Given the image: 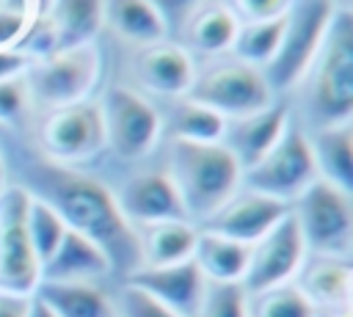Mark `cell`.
I'll return each mask as SVG.
<instances>
[{
	"instance_id": "obj_1",
	"label": "cell",
	"mask_w": 353,
	"mask_h": 317,
	"mask_svg": "<svg viewBox=\"0 0 353 317\" xmlns=\"http://www.w3.org/2000/svg\"><path fill=\"white\" fill-rule=\"evenodd\" d=\"M36 179L39 193H30L47 201L69 229L97 243L108 254L113 270H127L130 276L141 267L135 226L121 215L116 196L102 182L66 165H47L39 171Z\"/></svg>"
},
{
	"instance_id": "obj_2",
	"label": "cell",
	"mask_w": 353,
	"mask_h": 317,
	"mask_svg": "<svg viewBox=\"0 0 353 317\" xmlns=\"http://www.w3.org/2000/svg\"><path fill=\"white\" fill-rule=\"evenodd\" d=\"M168 176L182 198L188 221H207L243 185V168L223 143L174 141L168 146Z\"/></svg>"
},
{
	"instance_id": "obj_3",
	"label": "cell",
	"mask_w": 353,
	"mask_h": 317,
	"mask_svg": "<svg viewBox=\"0 0 353 317\" xmlns=\"http://www.w3.org/2000/svg\"><path fill=\"white\" fill-rule=\"evenodd\" d=\"M309 80V108L320 127L350 121L353 113V14L336 6L325 39L303 74Z\"/></svg>"
},
{
	"instance_id": "obj_4",
	"label": "cell",
	"mask_w": 353,
	"mask_h": 317,
	"mask_svg": "<svg viewBox=\"0 0 353 317\" xmlns=\"http://www.w3.org/2000/svg\"><path fill=\"white\" fill-rule=\"evenodd\" d=\"M292 218L301 229L306 254L350 259L353 245V204L350 193L325 179H314L292 204Z\"/></svg>"
},
{
	"instance_id": "obj_5",
	"label": "cell",
	"mask_w": 353,
	"mask_h": 317,
	"mask_svg": "<svg viewBox=\"0 0 353 317\" xmlns=\"http://www.w3.org/2000/svg\"><path fill=\"white\" fill-rule=\"evenodd\" d=\"M102 72V55L94 41L55 50L39 61H30L25 69V80L30 88V99L61 108L72 102L88 99Z\"/></svg>"
},
{
	"instance_id": "obj_6",
	"label": "cell",
	"mask_w": 353,
	"mask_h": 317,
	"mask_svg": "<svg viewBox=\"0 0 353 317\" xmlns=\"http://www.w3.org/2000/svg\"><path fill=\"white\" fill-rule=\"evenodd\" d=\"M334 11H336L334 0H295L290 6L281 44H279L273 61L262 69V74L273 91L290 88L298 80H303V74L309 72L323 39H325Z\"/></svg>"
},
{
	"instance_id": "obj_7",
	"label": "cell",
	"mask_w": 353,
	"mask_h": 317,
	"mask_svg": "<svg viewBox=\"0 0 353 317\" xmlns=\"http://www.w3.org/2000/svg\"><path fill=\"white\" fill-rule=\"evenodd\" d=\"M317 179L312 141L298 124H287L276 146L243 171V187L292 204Z\"/></svg>"
},
{
	"instance_id": "obj_8",
	"label": "cell",
	"mask_w": 353,
	"mask_h": 317,
	"mask_svg": "<svg viewBox=\"0 0 353 317\" xmlns=\"http://www.w3.org/2000/svg\"><path fill=\"white\" fill-rule=\"evenodd\" d=\"M185 96L221 113L223 119H240L268 108L273 102V88L268 85L262 69L243 61H226L196 74Z\"/></svg>"
},
{
	"instance_id": "obj_9",
	"label": "cell",
	"mask_w": 353,
	"mask_h": 317,
	"mask_svg": "<svg viewBox=\"0 0 353 317\" xmlns=\"http://www.w3.org/2000/svg\"><path fill=\"white\" fill-rule=\"evenodd\" d=\"M28 187L0 190V289L14 295H33L41 281V265L28 237Z\"/></svg>"
},
{
	"instance_id": "obj_10",
	"label": "cell",
	"mask_w": 353,
	"mask_h": 317,
	"mask_svg": "<svg viewBox=\"0 0 353 317\" xmlns=\"http://www.w3.org/2000/svg\"><path fill=\"white\" fill-rule=\"evenodd\" d=\"M99 108L105 121V141L119 157L138 160L157 146L163 132V116L138 91L116 85L105 94V102Z\"/></svg>"
},
{
	"instance_id": "obj_11",
	"label": "cell",
	"mask_w": 353,
	"mask_h": 317,
	"mask_svg": "<svg viewBox=\"0 0 353 317\" xmlns=\"http://www.w3.org/2000/svg\"><path fill=\"white\" fill-rule=\"evenodd\" d=\"M41 146L58 165L94 160L108 146L102 108L91 99L52 108L41 124Z\"/></svg>"
},
{
	"instance_id": "obj_12",
	"label": "cell",
	"mask_w": 353,
	"mask_h": 317,
	"mask_svg": "<svg viewBox=\"0 0 353 317\" xmlns=\"http://www.w3.org/2000/svg\"><path fill=\"white\" fill-rule=\"evenodd\" d=\"M303 259H306V245H303L301 229L290 209L270 232H265L251 245L248 267L243 276V289L254 295V292L295 281Z\"/></svg>"
},
{
	"instance_id": "obj_13",
	"label": "cell",
	"mask_w": 353,
	"mask_h": 317,
	"mask_svg": "<svg viewBox=\"0 0 353 317\" xmlns=\"http://www.w3.org/2000/svg\"><path fill=\"white\" fill-rule=\"evenodd\" d=\"M287 212H290L287 201L270 198V196L248 190V187H237V193L226 204H221L207 221H201V229L223 234V237L245 243V245H254Z\"/></svg>"
},
{
	"instance_id": "obj_14",
	"label": "cell",
	"mask_w": 353,
	"mask_h": 317,
	"mask_svg": "<svg viewBox=\"0 0 353 317\" xmlns=\"http://www.w3.org/2000/svg\"><path fill=\"white\" fill-rule=\"evenodd\" d=\"M116 204L132 226H146L157 221H188V212L168 171H141L130 176L119 190Z\"/></svg>"
},
{
	"instance_id": "obj_15",
	"label": "cell",
	"mask_w": 353,
	"mask_h": 317,
	"mask_svg": "<svg viewBox=\"0 0 353 317\" xmlns=\"http://www.w3.org/2000/svg\"><path fill=\"white\" fill-rule=\"evenodd\" d=\"M127 284H135L138 289L149 292L154 300H160L165 309H171L179 317H196L207 278L201 276L193 259H185L176 265L138 267L127 276Z\"/></svg>"
},
{
	"instance_id": "obj_16",
	"label": "cell",
	"mask_w": 353,
	"mask_h": 317,
	"mask_svg": "<svg viewBox=\"0 0 353 317\" xmlns=\"http://www.w3.org/2000/svg\"><path fill=\"white\" fill-rule=\"evenodd\" d=\"M290 124V108L284 102H270L268 108L240 116V119H226V130L221 143L232 152L237 165L245 171L254 163H259L281 138V132Z\"/></svg>"
},
{
	"instance_id": "obj_17",
	"label": "cell",
	"mask_w": 353,
	"mask_h": 317,
	"mask_svg": "<svg viewBox=\"0 0 353 317\" xmlns=\"http://www.w3.org/2000/svg\"><path fill=\"white\" fill-rule=\"evenodd\" d=\"M138 77L163 96H185L196 80V63L185 47L154 41L138 55Z\"/></svg>"
},
{
	"instance_id": "obj_18",
	"label": "cell",
	"mask_w": 353,
	"mask_h": 317,
	"mask_svg": "<svg viewBox=\"0 0 353 317\" xmlns=\"http://www.w3.org/2000/svg\"><path fill=\"white\" fill-rule=\"evenodd\" d=\"M110 270L108 254L85 234L66 226L58 248L41 265V281H97Z\"/></svg>"
},
{
	"instance_id": "obj_19",
	"label": "cell",
	"mask_w": 353,
	"mask_h": 317,
	"mask_svg": "<svg viewBox=\"0 0 353 317\" xmlns=\"http://www.w3.org/2000/svg\"><path fill=\"white\" fill-rule=\"evenodd\" d=\"M295 284L314 303V309L347 306L350 303V289H353L350 259L306 254V259H303V265L295 276Z\"/></svg>"
},
{
	"instance_id": "obj_20",
	"label": "cell",
	"mask_w": 353,
	"mask_h": 317,
	"mask_svg": "<svg viewBox=\"0 0 353 317\" xmlns=\"http://www.w3.org/2000/svg\"><path fill=\"white\" fill-rule=\"evenodd\" d=\"M199 229L190 221H157L135 226L141 267H160L193 259Z\"/></svg>"
},
{
	"instance_id": "obj_21",
	"label": "cell",
	"mask_w": 353,
	"mask_h": 317,
	"mask_svg": "<svg viewBox=\"0 0 353 317\" xmlns=\"http://www.w3.org/2000/svg\"><path fill=\"white\" fill-rule=\"evenodd\" d=\"M33 295L55 317H116L113 300L97 281H39Z\"/></svg>"
},
{
	"instance_id": "obj_22",
	"label": "cell",
	"mask_w": 353,
	"mask_h": 317,
	"mask_svg": "<svg viewBox=\"0 0 353 317\" xmlns=\"http://www.w3.org/2000/svg\"><path fill=\"white\" fill-rule=\"evenodd\" d=\"M248 254L251 245L229 240L215 232L199 229L196 234V248H193V262L199 265L201 276L215 284H243L245 267H248Z\"/></svg>"
},
{
	"instance_id": "obj_23",
	"label": "cell",
	"mask_w": 353,
	"mask_h": 317,
	"mask_svg": "<svg viewBox=\"0 0 353 317\" xmlns=\"http://www.w3.org/2000/svg\"><path fill=\"white\" fill-rule=\"evenodd\" d=\"M309 141L317 176L345 193H353V124L320 127Z\"/></svg>"
},
{
	"instance_id": "obj_24",
	"label": "cell",
	"mask_w": 353,
	"mask_h": 317,
	"mask_svg": "<svg viewBox=\"0 0 353 317\" xmlns=\"http://www.w3.org/2000/svg\"><path fill=\"white\" fill-rule=\"evenodd\" d=\"M102 19L113 25L119 36L138 44H154L165 39V22L149 6V0H102Z\"/></svg>"
},
{
	"instance_id": "obj_25",
	"label": "cell",
	"mask_w": 353,
	"mask_h": 317,
	"mask_svg": "<svg viewBox=\"0 0 353 317\" xmlns=\"http://www.w3.org/2000/svg\"><path fill=\"white\" fill-rule=\"evenodd\" d=\"M58 33V50L88 44L102 25V0H52L44 11Z\"/></svg>"
},
{
	"instance_id": "obj_26",
	"label": "cell",
	"mask_w": 353,
	"mask_h": 317,
	"mask_svg": "<svg viewBox=\"0 0 353 317\" xmlns=\"http://www.w3.org/2000/svg\"><path fill=\"white\" fill-rule=\"evenodd\" d=\"M163 127L171 130L174 141H190V143H221L226 119L188 96H176V102L168 110V119Z\"/></svg>"
},
{
	"instance_id": "obj_27",
	"label": "cell",
	"mask_w": 353,
	"mask_h": 317,
	"mask_svg": "<svg viewBox=\"0 0 353 317\" xmlns=\"http://www.w3.org/2000/svg\"><path fill=\"white\" fill-rule=\"evenodd\" d=\"M237 28H240V19L234 17L232 8H226V6H207V8H199L188 19L185 36H188L193 50H199L204 55H218V52L232 50Z\"/></svg>"
},
{
	"instance_id": "obj_28",
	"label": "cell",
	"mask_w": 353,
	"mask_h": 317,
	"mask_svg": "<svg viewBox=\"0 0 353 317\" xmlns=\"http://www.w3.org/2000/svg\"><path fill=\"white\" fill-rule=\"evenodd\" d=\"M284 25H287V14L276 17V19H262V22H240L237 36L232 41L237 61L256 66V69H265L281 44Z\"/></svg>"
},
{
	"instance_id": "obj_29",
	"label": "cell",
	"mask_w": 353,
	"mask_h": 317,
	"mask_svg": "<svg viewBox=\"0 0 353 317\" xmlns=\"http://www.w3.org/2000/svg\"><path fill=\"white\" fill-rule=\"evenodd\" d=\"M314 303L295 281L248 295V317H314Z\"/></svg>"
},
{
	"instance_id": "obj_30",
	"label": "cell",
	"mask_w": 353,
	"mask_h": 317,
	"mask_svg": "<svg viewBox=\"0 0 353 317\" xmlns=\"http://www.w3.org/2000/svg\"><path fill=\"white\" fill-rule=\"evenodd\" d=\"M63 232H66L63 218L47 201H41V198H36L30 193V201H28V237H30V245L36 251L39 265H44L50 259V254L58 248Z\"/></svg>"
},
{
	"instance_id": "obj_31",
	"label": "cell",
	"mask_w": 353,
	"mask_h": 317,
	"mask_svg": "<svg viewBox=\"0 0 353 317\" xmlns=\"http://www.w3.org/2000/svg\"><path fill=\"white\" fill-rule=\"evenodd\" d=\"M196 317H248V292L243 284L207 281Z\"/></svg>"
},
{
	"instance_id": "obj_32",
	"label": "cell",
	"mask_w": 353,
	"mask_h": 317,
	"mask_svg": "<svg viewBox=\"0 0 353 317\" xmlns=\"http://www.w3.org/2000/svg\"><path fill=\"white\" fill-rule=\"evenodd\" d=\"M113 306H116V317H179L171 309H165L160 300H154L149 292L138 289L135 284H124Z\"/></svg>"
},
{
	"instance_id": "obj_33",
	"label": "cell",
	"mask_w": 353,
	"mask_h": 317,
	"mask_svg": "<svg viewBox=\"0 0 353 317\" xmlns=\"http://www.w3.org/2000/svg\"><path fill=\"white\" fill-rule=\"evenodd\" d=\"M30 105V88L22 74H11L0 80V121L3 124H17Z\"/></svg>"
},
{
	"instance_id": "obj_34",
	"label": "cell",
	"mask_w": 353,
	"mask_h": 317,
	"mask_svg": "<svg viewBox=\"0 0 353 317\" xmlns=\"http://www.w3.org/2000/svg\"><path fill=\"white\" fill-rule=\"evenodd\" d=\"M295 0H232V11L243 22H262V19H276L290 11Z\"/></svg>"
},
{
	"instance_id": "obj_35",
	"label": "cell",
	"mask_w": 353,
	"mask_h": 317,
	"mask_svg": "<svg viewBox=\"0 0 353 317\" xmlns=\"http://www.w3.org/2000/svg\"><path fill=\"white\" fill-rule=\"evenodd\" d=\"M149 6L160 14V19L165 22V30L168 28H185L188 19L199 11L201 0H149Z\"/></svg>"
},
{
	"instance_id": "obj_36",
	"label": "cell",
	"mask_w": 353,
	"mask_h": 317,
	"mask_svg": "<svg viewBox=\"0 0 353 317\" xmlns=\"http://www.w3.org/2000/svg\"><path fill=\"white\" fill-rule=\"evenodd\" d=\"M28 14L22 11H8V8H0V50L3 47H14L17 39L22 36V30L28 28Z\"/></svg>"
},
{
	"instance_id": "obj_37",
	"label": "cell",
	"mask_w": 353,
	"mask_h": 317,
	"mask_svg": "<svg viewBox=\"0 0 353 317\" xmlns=\"http://www.w3.org/2000/svg\"><path fill=\"white\" fill-rule=\"evenodd\" d=\"M30 306V295H14L0 289V317H25Z\"/></svg>"
},
{
	"instance_id": "obj_38",
	"label": "cell",
	"mask_w": 353,
	"mask_h": 317,
	"mask_svg": "<svg viewBox=\"0 0 353 317\" xmlns=\"http://www.w3.org/2000/svg\"><path fill=\"white\" fill-rule=\"evenodd\" d=\"M28 58H22L19 52L14 50H0V80L3 77H11V74H22L28 69Z\"/></svg>"
},
{
	"instance_id": "obj_39",
	"label": "cell",
	"mask_w": 353,
	"mask_h": 317,
	"mask_svg": "<svg viewBox=\"0 0 353 317\" xmlns=\"http://www.w3.org/2000/svg\"><path fill=\"white\" fill-rule=\"evenodd\" d=\"M25 317H55V314H52L36 295H30V306H28V314H25Z\"/></svg>"
},
{
	"instance_id": "obj_40",
	"label": "cell",
	"mask_w": 353,
	"mask_h": 317,
	"mask_svg": "<svg viewBox=\"0 0 353 317\" xmlns=\"http://www.w3.org/2000/svg\"><path fill=\"white\" fill-rule=\"evenodd\" d=\"M314 317H353L350 314V303L347 306H331V309H317Z\"/></svg>"
},
{
	"instance_id": "obj_41",
	"label": "cell",
	"mask_w": 353,
	"mask_h": 317,
	"mask_svg": "<svg viewBox=\"0 0 353 317\" xmlns=\"http://www.w3.org/2000/svg\"><path fill=\"white\" fill-rule=\"evenodd\" d=\"M3 176H6V163H3V154H0V187H3Z\"/></svg>"
},
{
	"instance_id": "obj_42",
	"label": "cell",
	"mask_w": 353,
	"mask_h": 317,
	"mask_svg": "<svg viewBox=\"0 0 353 317\" xmlns=\"http://www.w3.org/2000/svg\"><path fill=\"white\" fill-rule=\"evenodd\" d=\"M0 8H6V0H0Z\"/></svg>"
},
{
	"instance_id": "obj_43",
	"label": "cell",
	"mask_w": 353,
	"mask_h": 317,
	"mask_svg": "<svg viewBox=\"0 0 353 317\" xmlns=\"http://www.w3.org/2000/svg\"><path fill=\"white\" fill-rule=\"evenodd\" d=\"M342 3H345V8H347V0H342Z\"/></svg>"
}]
</instances>
